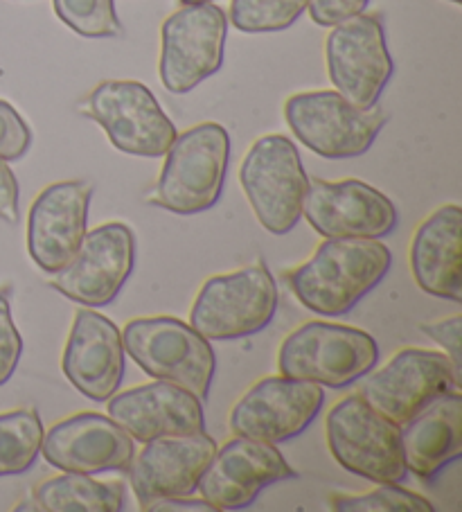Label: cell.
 <instances>
[{
  "label": "cell",
  "mask_w": 462,
  "mask_h": 512,
  "mask_svg": "<svg viewBox=\"0 0 462 512\" xmlns=\"http://www.w3.org/2000/svg\"><path fill=\"white\" fill-rule=\"evenodd\" d=\"M23 355V339L12 319L7 291H0V386L10 382Z\"/></svg>",
  "instance_id": "30"
},
{
  "label": "cell",
  "mask_w": 462,
  "mask_h": 512,
  "mask_svg": "<svg viewBox=\"0 0 462 512\" xmlns=\"http://www.w3.org/2000/svg\"><path fill=\"white\" fill-rule=\"evenodd\" d=\"M59 21L86 39L122 37L115 0H52Z\"/></svg>",
  "instance_id": "27"
},
{
  "label": "cell",
  "mask_w": 462,
  "mask_h": 512,
  "mask_svg": "<svg viewBox=\"0 0 462 512\" xmlns=\"http://www.w3.org/2000/svg\"><path fill=\"white\" fill-rule=\"evenodd\" d=\"M325 61L336 93L359 109L377 107L393 77V57L379 16L357 14L332 25L325 41Z\"/></svg>",
  "instance_id": "11"
},
{
  "label": "cell",
  "mask_w": 462,
  "mask_h": 512,
  "mask_svg": "<svg viewBox=\"0 0 462 512\" xmlns=\"http://www.w3.org/2000/svg\"><path fill=\"white\" fill-rule=\"evenodd\" d=\"M298 479V472L273 443L235 436L217 447L199 481V492L217 512L253 506L273 483Z\"/></svg>",
  "instance_id": "15"
},
{
  "label": "cell",
  "mask_w": 462,
  "mask_h": 512,
  "mask_svg": "<svg viewBox=\"0 0 462 512\" xmlns=\"http://www.w3.org/2000/svg\"><path fill=\"white\" fill-rule=\"evenodd\" d=\"M368 3L370 0H309L307 10L316 25H321V28H332L336 23L363 14Z\"/></svg>",
  "instance_id": "32"
},
{
  "label": "cell",
  "mask_w": 462,
  "mask_h": 512,
  "mask_svg": "<svg viewBox=\"0 0 462 512\" xmlns=\"http://www.w3.org/2000/svg\"><path fill=\"white\" fill-rule=\"evenodd\" d=\"M129 465V483L140 508L165 497H188L217 452L215 438L206 431L185 436H163L142 443Z\"/></svg>",
  "instance_id": "19"
},
{
  "label": "cell",
  "mask_w": 462,
  "mask_h": 512,
  "mask_svg": "<svg viewBox=\"0 0 462 512\" xmlns=\"http://www.w3.org/2000/svg\"><path fill=\"white\" fill-rule=\"evenodd\" d=\"M93 185L59 181L43 188L28 213V253L46 273L64 269L88 231Z\"/></svg>",
  "instance_id": "18"
},
{
  "label": "cell",
  "mask_w": 462,
  "mask_h": 512,
  "mask_svg": "<svg viewBox=\"0 0 462 512\" xmlns=\"http://www.w3.org/2000/svg\"><path fill=\"white\" fill-rule=\"evenodd\" d=\"M379 361L372 334L327 321H309L293 330L278 350L280 375L318 386L345 388L366 377Z\"/></svg>",
  "instance_id": "4"
},
{
  "label": "cell",
  "mask_w": 462,
  "mask_h": 512,
  "mask_svg": "<svg viewBox=\"0 0 462 512\" xmlns=\"http://www.w3.org/2000/svg\"><path fill=\"white\" fill-rule=\"evenodd\" d=\"M402 454L408 472L431 481L462 454V395L449 391L404 422Z\"/></svg>",
  "instance_id": "23"
},
{
  "label": "cell",
  "mask_w": 462,
  "mask_h": 512,
  "mask_svg": "<svg viewBox=\"0 0 462 512\" xmlns=\"http://www.w3.org/2000/svg\"><path fill=\"white\" fill-rule=\"evenodd\" d=\"M41 454L61 472H127L136 456V440L111 416L75 413L43 431Z\"/></svg>",
  "instance_id": "17"
},
{
  "label": "cell",
  "mask_w": 462,
  "mask_h": 512,
  "mask_svg": "<svg viewBox=\"0 0 462 512\" xmlns=\"http://www.w3.org/2000/svg\"><path fill=\"white\" fill-rule=\"evenodd\" d=\"M230 163V136L219 122L183 131L165 152L149 203L174 215L206 213L219 201Z\"/></svg>",
  "instance_id": "2"
},
{
  "label": "cell",
  "mask_w": 462,
  "mask_h": 512,
  "mask_svg": "<svg viewBox=\"0 0 462 512\" xmlns=\"http://www.w3.org/2000/svg\"><path fill=\"white\" fill-rule=\"evenodd\" d=\"M411 271L424 294L462 300V210L447 203L417 226L411 242Z\"/></svg>",
  "instance_id": "22"
},
{
  "label": "cell",
  "mask_w": 462,
  "mask_h": 512,
  "mask_svg": "<svg viewBox=\"0 0 462 512\" xmlns=\"http://www.w3.org/2000/svg\"><path fill=\"white\" fill-rule=\"evenodd\" d=\"M239 183L264 231L282 237L298 226L309 179L293 140L257 138L239 167Z\"/></svg>",
  "instance_id": "7"
},
{
  "label": "cell",
  "mask_w": 462,
  "mask_h": 512,
  "mask_svg": "<svg viewBox=\"0 0 462 512\" xmlns=\"http://www.w3.org/2000/svg\"><path fill=\"white\" fill-rule=\"evenodd\" d=\"M449 3H453V5H460V3H462V0H449Z\"/></svg>",
  "instance_id": "36"
},
{
  "label": "cell",
  "mask_w": 462,
  "mask_h": 512,
  "mask_svg": "<svg viewBox=\"0 0 462 512\" xmlns=\"http://www.w3.org/2000/svg\"><path fill=\"white\" fill-rule=\"evenodd\" d=\"M127 355L151 379L179 384L208 400L217 357L210 341L176 316H140L122 330Z\"/></svg>",
  "instance_id": "3"
},
{
  "label": "cell",
  "mask_w": 462,
  "mask_h": 512,
  "mask_svg": "<svg viewBox=\"0 0 462 512\" xmlns=\"http://www.w3.org/2000/svg\"><path fill=\"white\" fill-rule=\"evenodd\" d=\"M183 5H197V3H212V0H181Z\"/></svg>",
  "instance_id": "35"
},
{
  "label": "cell",
  "mask_w": 462,
  "mask_h": 512,
  "mask_svg": "<svg viewBox=\"0 0 462 512\" xmlns=\"http://www.w3.org/2000/svg\"><path fill=\"white\" fill-rule=\"evenodd\" d=\"M79 111L106 131L115 149L131 156L161 158L179 136L156 95L133 79L97 84Z\"/></svg>",
  "instance_id": "9"
},
{
  "label": "cell",
  "mask_w": 462,
  "mask_h": 512,
  "mask_svg": "<svg viewBox=\"0 0 462 512\" xmlns=\"http://www.w3.org/2000/svg\"><path fill=\"white\" fill-rule=\"evenodd\" d=\"M302 217L323 237L381 240L397 228L395 203L359 179L309 181Z\"/></svg>",
  "instance_id": "16"
},
{
  "label": "cell",
  "mask_w": 462,
  "mask_h": 512,
  "mask_svg": "<svg viewBox=\"0 0 462 512\" xmlns=\"http://www.w3.org/2000/svg\"><path fill=\"white\" fill-rule=\"evenodd\" d=\"M323 404V386L287 375L264 377L235 402L228 427L235 436L278 445L300 436L318 418Z\"/></svg>",
  "instance_id": "14"
},
{
  "label": "cell",
  "mask_w": 462,
  "mask_h": 512,
  "mask_svg": "<svg viewBox=\"0 0 462 512\" xmlns=\"http://www.w3.org/2000/svg\"><path fill=\"white\" fill-rule=\"evenodd\" d=\"M339 512H433L435 506L415 494L404 490L402 483H377L375 490L357 497H336L332 503Z\"/></svg>",
  "instance_id": "28"
},
{
  "label": "cell",
  "mask_w": 462,
  "mask_h": 512,
  "mask_svg": "<svg viewBox=\"0 0 462 512\" xmlns=\"http://www.w3.org/2000/svg\"><path fill=\"white\" fill-rule=\"evenodd\" d=\"M420 332L433 339L444 350L451 366L460 373V341H462V316L453 314L449 319H440L433 323H422Z\"/></svg>",
  "instance_id": "31"
},
{
  "label": "cell",
  "mask_w": 462,
  "mask_h": 512,
  "mask_svg": "<svg viewBox=\"0 0 462 512\" xmlns=\"http://www.w3.org/2000/svg\"><path fill=\"white\" fill-rule=\"evenodd\" d=\"M127 350L122 332L109 316L82 307L70 325L61 355V370L79 393L93 402H106L120 391Z\"/></svg>",
  "instance_id": "20"
},
{
  "label": "cell",
  "mask_w": 462,
  "mask_h": 512,
  "mask_svg": "<svg viewBox=\"0 0 462 512\" xmlns=\"http://www.w3.org/2000/svg\"><path fill=\"white\" fill-rule=\"evenodd\" d=\"M41 512H120L124 510V485L97 481L91 474L64 472L41 481L32 492Z\"/></svg>",
  "instance_id": "24"
},
{
  "label": "cell",
  "mask_w": 462,
  "mask_h": 512,
  "mask_svg": "<svg viewBox=\"0 0 462 512\" xmlns=\"http://www.w3.org/2000/svg\"><path fill=\"white\" fill-rule=\"evenodd\" d=\"M284 120L293 136L314 154L343 161L363 156L375 145L386 125V113L377 107H354L336 91H309L284 102Z\"/></svg>",
  "instance_id": "8"
},
{
  "label": "cell",
  "mask_w": 462,
  "mask_h": 512,
  "mask_svg": "<svg viewBox=\"0 0 462 512\" xmlns=\"http://www.w3.org/2000/svg\"><path fill=\"white\" fill-rule=\"evenodd\" d=\"M32 131L10 102L0 100V161L14 163L30 152Z\"/></svg>",
  "instance_id": "29"
},
{
  "label": "cell",
  "mask_w": 462,
  "mask_h": 512,
  "mask_svg": "<svg viewBox=\"0 0 462 512\" xmlns=\"http://www.w3.org/2000/svg\"><path fill=\"white\" fill-rule=\"evenodd\" d=\"M21 217V188L7 161H0V219L16 224Z\"/></svg>",
  "instance_id": "33"
},
{
  "label": "cell",
  "mask_w": 462,
  "mask_h": 512,
  "mask_svg": "<svg viewBox=\"0 0 462 512\" xmlns=\"http://www.w3.org/2000/svg\"><path fill=\"white\" fill-rule=\"evenodd\" d=\"M327 447L345 472L372 483H404L402 431L357 395L332 406L325 420Z\"/></svg>",
  "instance_id": "5"
},
{
  "label": "cell",
  "mask_w": 462,
  "mask_h": 512,
  "mask_svg": "<svg viewBox=\"0 0 462 512\" xmlns=\"http://www.w3.org/2000/svg\"><path fill=\"white\" fill-rule=\"evenodd\" d=\"M43 431L37 409L25 406L0 413V479L28 472L37 463Z\"/></svg>",
  "instance_id": "25"
},
{
  "label": "cell",
  "mask_w": 462,
  "mask_h": 512,
  "mask_svg": "<svg viewBox=\"0 0 462 512\" xmlns=\"http://www.w3.org/2000/svg\"><path fill=\"white\" fill-rule=\"evenodd\" d=\"M228 16L215 3L183 5L161 28V82L185 95L224 66Z\"/></svg>",
  "instance_id": "10"
},
{
  "label": "cell",
  "mask_w": 462,
  "mask_h": 512,
  "mask_svg": "<svg viewBox=\"0 0 462 512\" xmlns=\"http://www.w3.org/2000/svg\"><path fill=\"white\" fill-rule=\"evenodd\" d=\"M106 402L109 416L138 443L206 431L199 397L188 388L163 379L113 393Z\"/></svg>",
  "instance_id": "21"
},
{
  "label": "cell",
  "mask_w": 462,
  "mask_h": 512,
  "mask_svg": "<svg viewBox=\"0 0 462 512\" xmlns=\"http://www.w3.org/2000/svg\"><path fill=\"white\" fill-rule=\"evenodd\" d=\"M142 510L145 512H217L206 499L194 497V494H188V497L156 499L147 503Z\"/></svg>",
  "instance_id": "34"
},
{
  "label": "cell",
  "mask_w": 462,
  "mask_h": 512,
  "mask_svg": "<svg viewBox=\"0 0 462 512\" xmlns=\"http://www.w3.org/2000/svg\"><path fill=\"white\" fill-rule=\"evenodd\" d=\"M136 267V235L122 222L86 231L77 253L50 285L82 307H106L120 296Z\"/></svg>",
  "instance_id": "13"
},
{
  "label": "cell",
  "mask_w": 462,
  "mask_h": 512,
  "mask_svg": "<svg viewBox=\"0 0 462 512\" xmlns=\"http://www.w3.org/2000/svg\"><path fill=\"white\" fill-rule=\"evenodd\" d=\"M309 0H230V23L239 32H282L307 10Z\"/></svg>",
  "instance_id": "26"
},
{
  "label": "cell",
  "mask_w": 462,
  "mask_h": 512,
  "mask_svg": "<svg viewBox=\"0 0 462 512\" xmlns=\"http://www.w3.org/2000/svg\"><path fill=\"white\" fill-rule=\"evenodd\" d=\"M393 267V255L379 240L325 237L307 262L287 273L298 303L318 316L352 312Z\"/></svg>",
  "instance_id": "1"
},
{
  "label": "cell",
  "mask_w": 462,
  "mask_h": 512,
  "mask_svg": "<svg viewBox=\"0 0 462 512\" xmlns=\"http://www.w3.org/2000/svg\"><path fill=\"white\" fill-rule=\"evenodd\" d=\"M460 391V373L447 355L426 348H404L384 368L363 377L359 395L372 409L402 427L426 404Z\"/></svg>",
  "instance_id": "12"
},
{
  "label": "cell",
  "mask_w": 462,
  "mask_h": 512,
  "mask_svg": "<svg viewBox=\"0 0 462 512\" xmlns=\"http://www.w3.org/2000/svg\"><path fill=\"white\" fill-rule=\"evenodd\" d=\"M278 300L269 267L251 264L203 282L190 307V325L208 341L246 339L273 321Z\"/></svg>",
  "instance_id": "6"
}]
</instances>
